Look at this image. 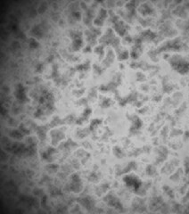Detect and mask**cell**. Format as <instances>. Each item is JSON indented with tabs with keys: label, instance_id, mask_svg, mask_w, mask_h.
<instances>
[{
	"label": "cell",
	"instance_id": "6da1fadb",
	"mask_svg": "<svg viewBox=\"0 0 189 214\" xmlns=\"http://www.w3.org/2000/svg\"><path fill=\"white\" fill-rule=\"evenodd\" d=\"M99 43L103 46L111 45L116 50V53L122 49L121 46V39L115 35L114 31L111 28H108L106 30L105 33L99 39Z\"/></svg>",
	"mask_w": 189,
	"mask_h": 214
},
{
	"label": "cell",
	"instance_id": "7a4b0ae2",
	"mask_svg": "<svg viewBox=\"0 0 189 214\" xmlns=\"http://www.w3.org/2000/svg\"><path fill=\"white\" fill-rule=\"evenodd\" d=\"M169 63L171 68L179 74L185 75L189 72V62L179 55H173L169 58Z\"/></svg>",
	"mask_w": 189,
	"mask_h": 214
},
{
	"label": "cell",
	"instance_id": "3957f363",
	"mask_svg": "<svg viewBox=\"0 0 189 214\" xmlns=\"http://www.w3.org/2000/svg\"><path fill=\"white\" fill-rule=\"evenodd\" d=\"M110 21L112 22V27L115 31L119 34L121 37H125L128 34V26L126 23L118 16L116 15L112 11H110Z\"/></svg>",
	"mask_w": 189,
	"mask_h": 214
},
{
	"label": "cell",
	"instance_id": "277c9868",
	"mask_svg": "<svg viewBox=\"0 0 189 214\" xmlns=\"http://www.w3.org/2000/svg\"><path fill=\"white\" fill-rule=\"evenodd\" d=\"M70 184L67 185L66 190L73 193H80L83 189V183H82L80 177L78 173H73L70 176Z\"/></svg>",
	"mask_w": 189,
	"mask_h": 214
},
{
	"label": "cell",
	"instance_id": "5b68a950",
	"mask_svg": "<svg viewBox=\"0 0 189 214\" xmlns=\"http://www.w3.org/2000/svg\"><path fill=\"white\" fill-rule=\"evenodd\" d=\"M123 182L125 183L126 186L130 188L131 190L137 194L140 188L143 186V182L140 179V178L135 175H127L123 177Z\"/></svg>",
	"mask_w": 189,
	"mask_h": 214
},
{
	"label": "cell",
	"instance_id": "8992f818",
	"mask_svg": "<svg viewBox=\"0 0 189 214\" xmlns=\"http://www.w3.org/2000/svg\"><path fill=\"white\" fill-rule=\"evenodd\" d=\"M182 47V44L179 39H176L173 40H169L167 42H165L161 46L158 47L155 52L158 55L161 52L165 51H180Z\"/></svg>",
	"mask_w": 189,
	"mask_h": 214
},
{
	"label": "cell",
	"instance_id": "52a82bcc",
	"mask_svg": "<svg viewBox=\"0 0 189 214\" xmlns=\"http://www.w3.org/2000/svg\"><path fill=\"white\" fill-rule=\"evenodd\" d=\"M70 38L72 39V48L73 51H79L83 46V38H82V32L79 30L70 31Z\"/></svg>",
	"mask_w": 189,
	"mask_h": 214
},
{
	"label": "cell",
	"instance_id": "ba28073f",
	"mask_svg": "<svg viewBox=\"0 0 189 214\" xmlns=\"http://www.w3.org/2000/svg\"><path fill=\"white\" fill-rule=\"evenodd\" d=\"M103 201L107 204L108 206L112 207L120 211H123V205L121 200L118 198L112 192H110L103 197Z\"/></svg>",
	"mask_w": 189,
	"mask_h": 214
},
{
	"label": "cell",
	"instance_id": "9c48e42d",
	"mask_svg": "<svg viewBox=\"0 0 189 214\" xmlns=\"http://www.w3.org/2000/svg\"><path fill=\"white\" fill-rule=\"evenodd\" d=\"M102 34V30L100 28H94V27H89L85 30V36L87 38L88 45L90 46H93L97 43V36H100Z\"/></svg>",
	"mask_w": 189,
	"mask_h": 214
},
{
	"label": "cell",
	"instance_id": "30bf717a",
	"mask_svg": "<svg viewBox=\"0 0 189 214\" xmlns=\"http://www.w3.org/2000/svg\"><path fill=\"white\" fill-rule=\"evenodd\" d=\"M14 97H15L16 100L21 104L29 102V98L27 97V95L25 92V87L23 86L21 83H18V84L15 86Z\"/></svg>",
	"mask_w": 189,
	"mask_h": 214
},
{
	"label": "cell",
	"instance_id": "8fae6325",
	"mask_svg": "<svg viewBox=\"0 0 189 214\" xmlns=\"http://www.w3.org/2000/svg\"><path fill=\"white\" fill-rule=\"evenodd\" d=\"M83 10L85 11L84 13V15H83V21H84V24L87 25L88 28L91 27V22L94 19V11L92 7H89L84 2L80 4Z\"/></svg>",
	"mask_w": 189,
	"mask_h": 214
},
{
	"label": "cell",
	"instance_id": "7c38bea8",
	"mask_svg": "<svg viewBox=\"0 0 189 214\" xmlns=\"http://www.w3.org/2000/svg\"><path fill=\"white\" fill-rule=\"evenodd\" d=\"M25 149H26V145L22 144V143H14V144L6 147V150L8 152L17 156H24Z\"/></svg>",
	"mask_w": 189,
	"mask_h": 214
},
{
	"label": "cell",
	"instance_id": "4fadbf2b",
	"mask_svg": "<svg viewBox=\"0 0 189 214\" xmlns=\"http://www.w3.org/2000/svg\"><path fill=\"white\" fill-rule=\"evenodd\" d=\"M51 135V144L53 146H56L61 141L65 139V134L63 129L54 128L50 131Z\"/></svg>",
	"mask_w": 189,
	"mask_h": 214
},
{
	"label": "cell",
	"instance_id": "5bb4252c",
	"mask_svg": "<svg viewBox=\"0 0 189 214\" xmlns=\"http://www.w3.org/2000/svg\"><path fill=\"white\" fill-rule=\"evenodd\" d=\"M77 203L82 207H84L88 211H93V209L96 207V202H94V200L91 196H85L82 198H78Z\"/></svg>",
	"mask_w": 189,
	"mask_h": 214
},
{
	"label": "cell",
	"instance_id": "9a60e30c",
	"mask_svg": "<svg viewBox=\"0 0 189 214\" xmlns=\"http://www.w3.org/2000/svg\"><path fill=\"white\" fill-rule=\"evenodd\" d=\"M107 16H108L107 10H106L105 8H103V7H101L99 12H98L97 15L96 16V18L94 19V24L96 26H97V27L103 26V23H104V21H105L106 18H107Z\"/></svg>",
	"mask_w": 189,
	"mask_h": 214
},
{
	"label": "cell",
	"instance_id": "2e32d148",
	"mask_svg": "<svg viewBox=\"0 0 189 214\" xmlns=\"http://www.w3.org/2000/svg\"><path fill=\"white\" fill-rule=\"evenodd\" d=\"M56 149L54 146H48L46 147V149L43 152H41L40 156L41 159L46 162H51L53 161V155L54 153H56Z\"/></svg>",
	"mask_w": 189,
	"mask_h": 214
},
{
	"label": "cell",
	"instance_id": "e0dca14e",
	"mask_svg": "<svg viewBox=\"0 0 189 214\" xmlns=\"http://www.w3.org/2000/svg\"><path fill=\"white\" fill-rule=\"evenodd\" d=\"M91 113H92V109L90 108V107H88V106H86L85 108H84V110H83V112H82L80 117L77 118L75 124L81 125L83 122L88 121L89 117H90V115H91Z\"/></svg>",
	"mask_w": 189,
	"mask_h": 214
},
{
	"label": "cell",
	"instance_id": "ac0fdd59",
	"mask_svg": "<svg viewBox=\"0 0 189 214\" xmlns=\"http://www.w3.org/2000/svg\"><path fill=\"white\" fill-rule=\"evenodd\" d=\"M157 37H158L157 34L155 31H152V30H150V29H147V30H144L143 32L140 34V36H139V38L142 40H143V41L144 40L152 41V40H155Z\"/></svg>",
	"mask_w": 189,
	"mask_h": 214
},
{
	"label": "cell",
	"instance_id": "d6986e66",
	"mask_svg": "<svg viewBox=\"0 0 189 214\" xmlns=\"http://www.w3.org/2000/svg\"><path fill=\"white\" fill-rule=\"evenodd\" d=\"M138 12L141 14V15L147 16V15H152L153 13H155V10H153L152 6H150L148 3H144V4L139 6Z\"/></svg>",
	"mask_w": 189,
	"mask_h": 214
},
{
	"label": "cell",
	"instance_id": "ffe728a7",
	"mask_svg": "<svg viewBox=\"0 0 189 214\" xmlns=\"http://www.w3.org/2000/svg\"><path fill=\"white\" fill-rule=\"evenodd\" d=\"M142 125H143V121H142L141 119L137 116L134 115L131 117V127H130V131H132L133 133L138 131V130L141 128Z\"/></svg>",
	"mask_w": 189,
	"mask_h": 214
},
{
	"label": "cell",
	"instance_id": "44dd1931",
	"mask_svg": "<svg viewBox=\"0 0 189 214\" xmlns=\"http://www.w3.org/2000/svg\"><path fill=\"white\" fill-rule=\"evenodd\" d=\"M50 128L49 124L47 125H42V126H39L37 127L36 128V132H37V135L39 138L40 141H45L46 138V132L48 128Z\"/></svg>",
	"mask_w": 189,
	"mask_h": 214
},
{
	"label": "cell",
	"instance_id": "7402d4cb",
	"mask_svg": "<svg viewBox=\"0 0 189 214\" xmlns=\"http://www.w3.org/2000/svg\"><path fill=\"white\" fill-rule=\"evenodd\" d=\"M114 57H115V55H114L113 51L112 50H108L107 51V55H106V57L103 59V61L102 63V66L104 69L110 67L112 65V64L113 63V61H114Z\"/></svg>",
	"mask_w": 189,
	"mask_h": 214
},
{
	"label": "cell",
	"instance_id": "603a6c76",
	"mask_svg": "<svg viewBox=\"0 0 189 214\" xmlns=\"http://www.w3.org/2000/svg\"><path fill=\"white\" fill-rule=\"evenodd\" d=\"M136 4H137L136 1H129L126 4V10H127L128 18H132L136 15V13H137Z\"/></svg>",
	"mask_w": 189,
	"mask_h": 214
},
{
	"label": "cell",
	"instance_id": "cb8c5ba5",
	"mask_svg": "<svg viewBox=\"0 0 189 214\" xmlns=\"http://www.w3.org/2000/svg\"><path fill=\"white\" fill-rule=\"evenodd\" d=\"M137 168V162H134V161H131V162H129L127 164V166H126V167H125L123 170L120 171L119 172H117V173H116V176H121V175L126 174V173H128V172H129V171H136Z\"/></svg>",
	"mask_w": 189,
	"mask_h": 214
},
{
	"label": "cell",
	"instance_id": "d4e9b609",
	"mask_svg": "<svg viewBox=\"0 0 189 214\" xmlns=\"http://www.w3.org/2000/svg\"><path fill=\"white\" fill-rule=\"evenodd\" d=\"M30 33L32 34V36H34L35 38L41 39L43 37V35H44V30H43V28H42L41 25L37 24V25H34L31 28Z\"/></svg>",
	"mask_w": 189,
	"mask_h": 214
},
{
	"label": "cell",
	"instance_id": "484cf974",
	"mask_svg": "<svg viewBox=\"0 0 189 214\" xmlns=\"http://www.w3.org/2000/svg\"><path fill=\"white\" fill-rule=\"evenodd\" d=\"M53 80L56 83V85H59L61 83V79H60V74H59L58 70V65L56 64H53V70H52V75H51Z\"/></svg>",
	"mask_w": 189,
	"mask_h": 214
},
{
	"label": "cell",
	"instance_id": "4316f807",
	"mask_svg": "<svg viewBox=\"0 0 189 214\" xmlns=\"http://www.w3.org/2000/svg\"><path fill=\"white\" fill-rule=\"evenodd\" d=\"M76 147H78V145L70 138H69L66 142L63 143L60 146V149H64V150H72Z\"/></svg>",
	"mask_w": 189,
	"mask_h": 214
},
{
	"label": "cell",
	"instance_id": "83f0119b",
	"mask_svg": "<svg viewBox=\"0 0 189 214\" xmlns=\"http://www.w3.org/2000/svg\"><path fill=\"white\" fill-rule=\"evenodd\" d=\"M90 61H87L83 64H77L74 69L77 70V71H79V72H86L88 71L89 69H90Z\"/></svg>",
	"mask_w": 189,
	"mask_h": 214
},
{
	"label": "cell",
	"instance_id": "f1b7e54d",
	"mask_svg": "<svg viewBox=\"0 0 189 214\" xmlns=\"http://www.w3.org/2000/svg\"><path fill=\"white\" fill-rule=\"evenodd\" d=\"M167 154H168L167 149L165 148V147H163V146H161V147H160V150H159V155H158V158H157V160H156V163L162 162L163 161L166 160Z\"/></svg>",
	"mask_w": 189,
	"mask_h": 214
},
{
	"label": "cell",
	"instance_id": "f546056e",
	"mask_svg": "<svg viewBox=\"0 0 189 214\" xmlns=\"http://www.w3.org/2000/svg\"><path fill=\"white\" fill-rule=\"evenodd\" d=\"M9 136H10V137L14 138L15 140H21L23 138V134L20 131L19 129L11 130V131L9 132Z\"/></svg>",
	"mask_w": 189,
	"mask_h": 214
},
{
	"label": "cell",
	"instance_id": "4dcf8cb0",
	"mask_svg": "<svg viewBox=\"0 0 189 214\" xmlns=\"http://www.w3.org/2000/svg\"><path fill=\"white\" fill-rule=\"evenodd\" d=\"M91 131H90V129H89V128H79L78 130H77V132H76V136L79 137V138H83V137H87V136H88V134L90 133Z\"/></svg>",
	"mask_w": 189,
	"mask_h": 214
},
{
	"label": "cell",
	"instance_id": "1f68e13d",
	"mask_svg": "<svg viewBox=\"0 0 189 214\" xmlns=\"http://www.w3.org/2000/svg\"><path fill=\"white\" fill-rule=\"evenodd\" d=\"M117 55H118V60H119V61H124V60H127V59L129 57V53H128V50L122 48L121 51H119L117 53Z\"/></svg>",
	"mask_w": 189,
	"mask_h": 214
},
{
	"label": "cell",
	"instance_id": "d6a6232c",
	"mask_svg": "<svg viewBox=\"0 0 189 214\" xmlns=\"http://www.w3.org/2000/svg\"><path fill=\"white\" fill-rule=\"evenodd\" d=\"M104 46H105L100 44V45H98L94 47V52L99 55V60H102V58L104 55Z\"/></svg>",
	"mask_w": 189,
	"mask_h": 214
},
{
	"label": "cell",
	"instance_id": "836d02e7",
	"mask_svg": "<svg viewBox=\"0 0 189 214\" xmlns=\"http://www.w3.org/2000/svg\"><path fill=\"white\" fill-rule=\"evenodd\" d=\"M39 43L35 38H30L29 39V47L30 49L36 50V49L39 48Z\"/></svg>",
	"mask_w": 189,
	"mask_h": 214
},
{
	"label": "cell",
	"instance_id": "e575fe53",
	"mask_svg": "<svg viewBox=\"0 0 189 214\" xmlns=\"http://www.w3.org/2000/svg\"><path fill=\"white\" fill-rule=\"evenodd\" d=\"M101 123H102V120H100V119H94V120H92L90 121L89 127H88L89 129H90V131L93 132L94 130V128H96L98 125H100Z\"/></svg>",
	"mask_w": 189,
	"mask_h": 214
},
{
	"label": "cell",
	"instance_id": "d590c367",
	"mask_svg": "<svg viewBox=\"0 0 189 214\" xmlns=\"http://www.w3.org/2000/svg\"><path fill=\"white\" fill-rule=\"evenodd\" d=\"M146 173L150 176V177H152V176H155L157 174V171H156V169L153 167V165L152 164H149L147 167L146 168Z\"/></svg>",
	"mask_w": 189,
	"mask_h": 214
},
{
	"label": "cell",
	"instance_id": "8d00e7d4",
	"mask_svg": "<svg viewBox=\"0 0 189 214\" xmlns=\"http://www.w3.org/2000/svg\"><path fill=\"white\" fill-rule=\"evenodd\" d=\"M112 104H113V102H112L110 98H108V97H104V98H103V100H102L101 107H102V108H108V107H110Z\"/></svg>",
	"mask_w": 189,
	"mask_h": 214
},
{
	"label": "cell",
	"instance_id": "74e56055",
	"mask_svg": "<svg viewBox=\"0 0 189 214\" xmlns=\"http://www.w3.org/2000/svg\"><path fill=\"white\" fill-rule=\"evenodd\" d=\"M113 154L114 155L117 157V158H122L123 156H124V153H123V151L119 147V146H114L113 147Z\"/></svg>",
	"mask_w": 189,
	"mask_h": 214
},
{
	"label": "cell",
	"instance_id": "f35d334b",
	"mask_svg": "<svg viewBox=\"0 0 189 214\" xmlns=\"http://www.w3.org/2000/svg\"><path fill=\"white\" fill-rule=\"evenodd\" d=\"M93 69L94 70V73H97V75H101L103 73L104 71V68L102 66V65H99V64H93Z\"/></svg>",
	"mask_w": 189,
	"mask_h": 214
},
{
	"label": "cell",
	"instance_id": "ab89813d",
	"mask_svg": "<svg viewBox=\"0 0 189 214\" xmlns=\"http://www.w3.org/2000/svg\"><path fill=\"white\" fill-rule=\"evenodd\" d=\"M76 120H77V118L74 117L73 114H69L65 119H63L64 123H68V124H73V123L75 124Z\"/></svg>",
	"mask_w": 189,
	"mask_h": 214
},
{
	"label": "cell",
	"instance_id": "60d3db41",
	"mask_svg": "<svg viewBox=\"0 0 189 214\" xmlns=\"http://www.w3.org/2000/svg\"><path fill=\"white\" fill-rule=\"evenodd\" d=\"M109 189V186H108V184H103V185H101L98 188H97V195H101L102 194H104L106 191H107V190Z\"/></svg>",
	"mask_w": 189,
	"mask_h": 214
},
{
	"label": "cell",
	"instance_id": "b9f144b4",
	"mask_svg": "<svg viewBox=\"0 0 189 214\" xmlns=\"http://www.w3.org/2000/svg\"><path fill=\"white\" fill-rule=\"evenodd\" d=\"M19 130H20V131L23 134V135H30V130L24 125V124H23V123H21L20 125H19Z\"/></svg>",
	"mask_w": 189,
	"mask_h": 214
},
{
	"label": "cell",
	"instance_id": "7bdbcfd3",
	"mask_svg": "<svg viewBox=\"0 0 189 214\" xmlns=\"http://www.w3.org/2000/svg\"><path fill=\"white\" fill-rule=\"evenodd\" d=\"M46 169L47 171H49L50 172H56L58 171V169H59V165L56 164V163H50V164H48L46 166Z\"/></svg>",
	"mask_w": 189,
	"mask_h": 214
},
{
	"label": "cell",
	"instance_id": "ee69618b",
	"mask_svg": "<svg viewBox=\"0 0 189 214\" xmlns=\"http://www.w3.org/2000/svg\"><path fill=\"white\" fill-rule=\"evenodd\" d=\"M45 114V111L41 108V107L38 106V108L36 109V111L34 112V118L36 119H39L41 116H43Z\"/></svg>",
	"mask_w": 189,
	"mask_h": 214
},
{
	"label": "cell",
	"instance_id": "f6af8a7d",
	"mask_svg": "<svg viewBox=\"0 0 189 214\" xmlns=\"http://www.w3.org/2000/svg\"><path fill=\"white\" fill-rule=\"evenodd\" d=\"M72 16L76 21H80L82 19V14H81V12L79 10H73L72 12Z\"/></svg>",
	"mask_w": 189,
	"mask_h": 214
},
{
	"label": "cell",
	"instance_id": "bcb514c9",
	"mask_svg": "<svg viewBox=\"0 0 189 214\" xmlns=\"http://www.w3.org/2000/svg\"><path fill=\"white\" fill-rule=\"evenodd\" d=\"M163 190H164V192L166 193L170 198H174L175 197V195H174V193H173V190L170 187V186H166V185H164L163 186Z\"/></svg>",
	"mask_w": 189,
	"mask_h": 214
},
{
	"label": "cell",
	"instance_id": "7dc6e473",
	"mask_svg": "<svg viewBox=\"0 0 189 214\" xmlns=\"http://www.w3.org/2000/svg\"><path fill=\"white\" fill-rule=\"evenodd\" d=\"M43 69H44V64L39 62L36 64V66H35V72L37 73H41L43 71Z\"/></svg>",
	"mask_w": 189,
	"mask_h": 214
},
{
	"label": "cell",
	"instance_id": "c3c4849f",
	"mask_svg": "<svg viewBox=\"0 0 189 214\" xmlns=\"http://www.w3.org/2000/svg\"><path fill=\"white\" fill-rule=\"evenodd\" d=\"M88 180H90L92 182H97L98 180V175L96 172H92L88 176Z\"/></svg>",
	"mask_w": 189,
	"mask_h": 214
},
{
	"label": "cell",
	"instance_id": "681fc988",
	"mask_svg": "<svg viewBox=\"0 0 189 214\" xmlns=\"http://www.w3.org/2000/svg\"><path fill=\"white\" fill-rule=\"evenodd\" d=\"M146 79V75L143 72H141V71H138V72L137 73V80L142 82V81H145Z\"/></svg>",
	"mask_w": 189,
	"mask_h": 214
},
{
	"label": "cell",
	"instance_id": "f907efd6",
	"mask_svg": "<svg viewBox=\"0 0 189 214\" xmlns=\"http://www.w3.org/2000/svg\"><path fill=\"white\" fill-rule=\"evenodd\" d=\"M174 13H176L178 15H180V16H182V14H186V12H185V8L183 7H181V6H179L178 8L176 9V11H174Z\"/></svg>",
	"mask_w": 189,
	"mask_h": 214
},
{
	"label": "cell",
	"instance_id": "816d5d0a",
	"mask_svg": "<svg viewBox=\"0 0 189 214\" xmlns=\"http://www.w3.org/2000/svg\"><path fill=\"white\" fill-rule=\"evenodd\" d=\"M46 200H47V196L46 195H44L42 197H41V200H40V204L43 208L46 209Z\"/></svg>",
	"mask_w": 189,
	"mask_h": 214
},
{
	"label": "cell",
	"instance_id": "f5cc1de1",
	"mask_svg": "<svg viewBox=\"0 0 189 214\" xmlns=\"http://www.w3.org/2000/svg\"><path fill=\"white\" fill-rule=\"evenodd\" d=\"M173 90V88L171 87V86H170V85H168V84H165V83L163 82V91L164 92H168V93H170V92H171Z\"/></svg>",
	"mask_w": 189,
	"mask_h": 214
},
{
	"label": "cell",
	"instance_id": "db71d44e",
	"mask_svg": "<svg viewBox=\"0 0 189 214\" xmlns=\"http://www.w3.org/2000/svg\"><path fill=\"white\" fill-rule=\"evenodd\" d=\"M185 174L186 175L189 174V159L188 158L185 160Z\"/></svg>",
	"mask_w": 189,
	"mask_h": 214
},
{
	"label": "cell",
	"instance_id": "11a10c76",
	"mask_svg": "<svg viewBox=\"0 0 189 214\" xmlns=\"http://www.w3.org/2000/svg\"><path fill=\"white\" fill-rule=\"evenodd\" d=\"M76 104H79V105H87L88 100H87L86 98H82V99H79Z\"/></svg>",
	"mask_w": 189,
	"mask_h": 214
},
{
	"label": "cell",
	"instance_id": "9f6ffc18",
	"mask_svg": "<svg viewBox=\"0 0 189 214\" xmlns=\"http://www.w3.org/2000/svg\"><path fill=\"white\" fill-rule=\"evenodd\" d=\"M11 46H12V48H14V49L16 50V49L20 48V43L18 41H14L13 43H12Z\"/></svg>",
	"mask_w": 189,
	"mask_h": 214
},
{
	"label": "cell",
	"instance_id": "6f0895ef",
	"mask_svg": "<svg viewBox=\"0 0 189 214\" xmlns=\"http://www.w3.org/2000/svg\"><path fill=\"white\" fill-rule=\"evenodd\" d=\"M63 195L62 191H60V190H58V189H55L54 191H52L51 193L52 196H58V195Z\"/></svg>",
	"mask_w": 189,
	"mask_h": 214
},
{
	"label": "cell",
	"instance_id": "680465c9",
	"mask_svg": "<svg viewBox=\"0 0 189 214\" xmlns=\"http://www.w3.org/2000/svg\"><path fill=\"white\" fill-rule=\"evenodd\" d=\"M180 171H181V170H179L178 171L176 172V174H174L173 176H171V177H170V179L172 180L174 177H176V178H175V180H178L179 178V174H180Z\"/></svg>",
	"mask_w": 189,
	"mask_h": 214
},
{
	"label": "cell",
	"instance_id": "91938a15",
	"mask_svg": "<svg viewBox=\"0 0 189 214\" xmlns=\"http://www.w3.org/2000/svg\"><path fill=\"white\" fill-rule=\"evenodd\" d=\"M97 97V94H96V89H91V91H90V93H89V95H88V97H90V98H94V97Z\"/></svg>",
	"mask_w": 189,
	"mask_h": 214
},
{
	"label": "cell",
	"instance_id": "94428289",
	"mask_svg": "<svg viewBox=\"0 0 189 214\" xmlns=\"http://www.w3.org/2000/svg\"><path fill=\"white\" fill-rule=\"evenodd\" d=\"M91 47L92 46H87L85 48L83 49V53H85V54H87V53H91L92 51H91Z\"/></svg>",
	"mask_w": 189,
	"mask_h": 214
},
{
	"label": "cell",
	"instance_id": "6125c7cd",
	"mask_svg": "<svg viewBox=\"0 0 189 214\" xmlns=\"http://www.w3.org/2000/svg\"><path fill=\"white\" fill-rule=\"evenodd\" d=\"M130 67L132 69H137L140 67V64L139 63H131L130 64Z\"/></svg>",
	"mask_w": 189,
	"mask_h": 214
},
{
	"label": "cell",
	"instance_id": "be15d7a7",
	"mask_svg": "<svg viewBox=\"0 0 189 214\" xmlns=\"http://www.w3.org/2000/svg\"><path fill=\"white\" fill-rule=\"evenodd\" d=\"M1 114H2L3 116H5V115L6 114V109L5 108L4 106H2V107H1Z\"/></svg>",
	"mask_w": 189,
	"mask_h": 214
},
{
	"label": "cell",
	"instance_id": "e7e4bbea",
	"mask_svg": "<svg viewBox=\"0 0 189 214\" xmlns=\"http://www.w3.org/2000/svg\"><path fill=\"white\" fill-rule=\"evenodd\" d=\"M53 59H54V55H49L48 59H47V62H48V63H52V60H53Z\"/></svg>",
	"mask_w": 189,
	"mask_h": 214
},
{
	"label": "cell",
	"instance_id": "03108f58",
	"mask_svg": "<svg viewBox=\"0 0 189 214\" xmlns=\"http://www.w3.org/2000/svg\"><path fill=\"white\" fill-rule=\"evenodd\" d=\"M185 137H186V138H188V137H189V131H186V132Z\"/></svg>",
	"mask_w": 189,
	"mask_h": 214
}]
</instances>
